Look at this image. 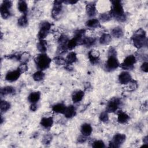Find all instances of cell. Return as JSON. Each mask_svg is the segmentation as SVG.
Listing matches in <instances>:
<instances>
[{
  "instance_id": "cell-32",
  "label": "cell",
  "mask_w": 148,
  "mask_h": 148,
  "mask_svg": "<svg viewBox=\"0 0 148 148\" xmlns=\"http://www.w3.org/2000/svg\"><path fill=\"white\" fill-rule=\"evenodd\" d=\"M10 108V103L6 101H1L0 103V109L1 113L7 112Z\"/></svg>"
},
{
  "instance_id": "cell-37",
  "label": "cell",
  "mask_w": 148,
  "mask_h": 148,
  "mask_svg": "<svg viewBox=\"0 0 148 148\" xmlns=\"http://www.w3.org/2000/svg\"><path fill=\"white\" fill-rule=\"evenodd\" d=\"M68 40L69 39L68 36L64 34L60 35L58 39V42L59 43V45H66Z\"/></svg>"
},
{
  "instance_id": "cell-39",
  "label": "cell",
  "mask_w": 148,
  "mask_h": 148,
  "mask_svg": "<svg viewBox=\"0 0 148 148\" xmlns=\"http://www.w3.org/2000/svg\"><path fill=\"white\" fill-rule=\"evenodd\" d=\"M30 55L27 52H24L23 54H21L20 61L21 62V63H27V62L29 59Z\"/></svg>"
},
{
  "instance_id": "cell-7",
  "label": "cell",
  "mask_w": 148,
  "mask_h": 148,
  "mask_svg": "<svg viewBox=\"0 0 148 148\" xmlns=\"http://www.w3.org/2000/svg\"><path fill=\"white\" fill-rule=\"evenodd\" d=\"M126 139V136L123 134H116L114 135L112 141L109 142V146L110 147H119Z\"/></svg>"
},
{
  "instance_id": "cell-1",
  "label": "cell",
  "mask_w": 148,
  "mask_h": 148,
  "mask_svg": "<svg viewBox=\"0 0 148 148\" xmlns=\"http://www.w3.org/2000/svg\"><path fill=\"white\" fill-rule=\"evenodd\" d=\"M112 8L110 11L112 17L115 18L118 21L124 22L126 20V15L125 14L122 3L120 1H112Z\"/></svg>"
},
{
  "instance_id": "cell-20",
  "label": "cell",
  "mask_w": 148,
  "mask_h": 148,
  "mask_svg": "<svg viewBox=\"0 0 148 148\" xmlns=\"http://www.w3.org/2000/svg\"><path fill=\"white\" fill-rule=\"evenodd\" d=\"M86 25L87 27L95 28L101 27L100 22L97 18H91L86 22Z\"/></svg>"
},
{
  "instance_id": "cell-33",
  "label": "cell",
  "mask_w": 148,
  "mask_h": 148,
  "mask_svg": "<svg viewBox=\"0 0 148 148\" xmlns=\"http://www.w3.org/2000/svg\"><path fill=\"white\" fill-rule=\"evenodd\" d=\"M112 16L110 14V12H106V13H101L99 16V20L102 21V22H107L110 21L112 18Z\"/></svg>"
},
{
  "instance_id": "cell-46",
  "label": "cell",
  "mask_w": 148,
  "mask_h": 148,
  "mask_svg": "<svg viewBox=\"0 0 148 148\" xmlns=\"http://www.w3.org/2000/svg\"><path fill=\"white\" fill-rule=\"evenodd\" d=\"M87 139V136H84V135H83L82 134L81 135H80V136L78 137V138H77V142H78L79 143H82L85 142L86 141Z\"/></svg>"
},
{
  "instance_id": "cell-50",
  "label": "cell",
  "mask_w": 148,
  "mask_h": 148,
  "mask_svg": "<svg viewBox=\"0 0 148 148\" xmlns=\"http://www.w3.org/2000/svg\"><path fill=\"white\" fill-rule=\"evenodd\" d=\"M143 143L147 145V143H148V137H147V136H146L143 138Z\"/></svg>"
},
{
  "instance_id": "cell-42",
  "label": "cell",
  "mask_w": 148,
  "mask_h": 148,
  "mask_svg": "<svg viewBox=\"0 0 148 148\" xmlns=\"http://www.w3.org/2000/svg\"><path fill=\"white\" fill-rule=\"evenodd\" d=\"M52 136L50 134H46L45 135L42 139V143L44 145H49L50 143L52 140Z\"/></svg>"
},
{
  "instance_id": "cell-23",
  "label": "cell",
  "mask_w": 148,
  "mask_h": 148,
  "mask_svg": "<svg viewBox=\"0 0 148 148\" xmlns=\"http://www.w3.org/2000/svg\"><path fill=\"white\" fill-rule=\"evenodd\" d=\"M37 49L41 53H45L47 50V41L45 39L39 40L37 44Z\"/></svg>"
},
{
  "instance_id": "cell-40",
  "label": "cell",
  "mask_w": 148,
  "mask_h": 148,
  "mask_svg": "<svg viewBox=\"0 0 148 148\" xmlns=\"http://www.w3.org/2000/svg\"><path fill=\"white\" fill-rule=\"evenodd\" d=\"M68 50V49L66 45H58V47L57 50V53L58 55H61L66 53Z\"/></svg>"
},
{
  "instance_id": "cell-6",
  "label": "cell",
  "mask_w": 148,
  "mask_h": 148,
  "mask_svg": "<svg viewBox=\"0 0 148 148\" xmlns=\"http://www.w3.org/2000/svg\"><path fill=\"white\" fill-rule=\"evenodd\" d=\"M12 6V2L10 1H4L0 7V12L3 18L6 19L10 16V9Z\"/></svg>"
},
{
  "instance_id": "cell-28",
  "label": "cell",
  "mask_w": 148,
  "mask_h": 148,
  "mask_svg": "<svg viewBox=\"0 0 148 148\" xmlns=\"http://www.w3.org/2000/svg\"><path fill=\"white\" fill-rule=\"evenodd\" d=\"M66 106L62 103H59L54 105L53 108L52 110L54 112L56 113H64L65 109L66 108Z\"/></svg>"
},
{
  "instance_id": "cell-25",
  "label": "cell",
  "mask_w": 148,
  "mask_h": 148,
  "mask_svg": "<svg viewBox=\"0 0 148 148\" xmlns=\"http://www.w3.org/2000/svg\"><path fill=\"white\" fill-rule=\"evenodd\" d=\"M112 35L116 38H120L123 36L124 32L122 28L120 27H116L112 29L111 31Z\"/></svg>"
},
{
  "instance_id": "cell-8",
  "label": "cell",
  "mask_w": 148,
  "mask_h": 148,
  "mask_svg": "<svg viewBox=\"0 0 148 148\" xmlns=\"http://www.w3.org/2000/svg\"><path fill=\"white\" fill-rule=\"evenodd\" d=\"M120 66V63L117 56H109L105 63V69L108 71H112L117 69Z\"/></svg>"
},
{
  "instance_id": "cell-49",
  "label": "cell",
  "mask_w": 148,
  "mask_h": 148,
  "mask_svg": "<svg viewBox=\"0 0 148 148\" xmlns=\"http://www.w3.org/2000/svg\"><path fill=\"white\" fill-rule=\"evenodd\" d=\"M141 108H142V110L143 111H147V101H146L145 103H143V104L142 105Z\"/></svg>"
},
{
  "instance_id": "cell-29",
  "label": "cell",
  "mask_w": 148,
  "mask_h": 148,
  "mask_svg": "<svg viewBox=\"0 0 148 148\" xmlns=\"http://www.w3.org/2000/svg\"><path fill=\"white\" fill-rule=\"evenodd\" d=\"M18 9L23 14H27L28 6L25 1H20L18 2Z\"/></svg>"
},
{
  "instance_id": "cell-27",
  "label": "cell",
  "mask_w": 148,
  "mask_h": 148,
  "mask_svg": "<svg viewBox=\"0 0 148 148\" xmlns=\"http://www.w3.org/2000/svg\"><path fill=\"white\" fill-rule=\"evenodd\" d=\"M96 42L95 38L93 37H86L84 36L82 40V45H84L87 47H91L93 46Z\"/></svg>"
},
{
  "instance_id": "cell-22",
  "label": "cell",
  "mask_w": 148,
  "mask_h": 148,
  "mask_svg": "<svg viewBox=\"0 0 148 148\" xmlns=\"http://www.w3.org/2000/svg\"><path fill=\"white\" fill-rule=\"evenodd\" d=\"M77 58L76 54L74 51H71L67 54L66 57L65 58L66 64L72 65L73 63L77 61Z\"/></svg>"
},
{
  "instance_id": "cell-15",
  "label": "cell",
  "mask_w": 148,
  "mask_h": 148,
  "mask_svg": "<svg viewBox=\"0 0 148 148\" xmlns=\"http://www.w3.org/2000/svg\"><path fill=\"white\" fill-rule=\"evenodd\" d=\"M84 95V92L82 90H77L73 92L72 95V99L73 103H77L81 101Z\"/></svg>"
},
{
  "instance_id": "cell-24",
  "label": "cell",
  "mask_w": 148,
  "mask_h": 148,
  "mask_svg": "<svg viewBox=\"0 0 148 148\" xmlns=\"http://www.w3.org/2000/svg\"><path fill=\"white\" fill-rule=\"evenodd\" d=\"M16 92V90L14 87L12 86H6L1 89V94L2 95H12Z\"/></svg>"
},
{
  "instance_id": "cell-9",
  "label": "cell",
  "mask_w": 148,
  "mask_h": 148,
  "mask_svg": "<svg viewBox=\"0 0 148 148\" xmlns=\"http://www.w3.org/2000/svg\"><path fill=\"white\" fill-rule=\"evenodd\" d=\"M121 101L118 98H113L110 100L106 107V111L108 113H113L116 112L121 105Z\"/></svg>"
},
{
  "instance_id": "cell-18",
  "label": "cell",
  "mask_w": 148,
  "mask_h": 148,
  "mask_svg": "<svg viewBox=\"0 0 148 148\" xmlns=\"http://www.w3.org/2000/svg\"><path fill=\"white\" fill-rule=\"evenodd\" d=\"M80 131L82 135L86 136H88L91 135L92 131V128L90 124L84 123L82 125Z\"/></svg>"
},
{
  "instance_id": "cell-34",
  "label": "cell",
  "mask_w": 148,
  "mask_h": 148,
  "mask_svg": "<svg viewBox=\"0 0 148 148\" xmlns=\"http://www.w3.org/2000/svg\"><path fill=\"white\" fill-rule=\"evenodd\" d=\"M77 45H79V43L75 38H73L72 39L69 40L66 45L68 49L70 50L73 49Z\"/></svg>"
},
{
  "instance_id": "cell-31",
  "label": "cell",
  "mask_w": 148,
  "mask_h": 148,
  "mask_svg": "<svg viewBox=\"0 0 148 148\" xmlns=\"http://www.w3.org/2000/svg\"><path fill=\"white\" fill-rule=\"evenodd\" d=\"M45 73L42 71H38L36 72H35L33 75L32 77L35 81L36 82H40L42 80H43L45 77Z\"/></svg>"
},
{
  "instance_id": "cell-48",
  "label": "cell",
  "mask_w": 148,
  "mask_h": 148,
  "mask_svg": "<svg viewBox=\"0 0 148 148\" xmlns=\"http://www.w3.org/2000/svg\"><path fill=\"white\" fill-rule=\"evenodd\" d=\"M77 2V1H63V3H66V4H71V5H73L75 4Z\"/></svg>"
},
{
  "instance_id": "cell-38",
  "label": "cell",
  "mask_w": 148,
  "mask_h": 148,
  "mask_svg": "<svg viewBox=\"0 0 148 148\" xmlns=\"http://www.w3.org/2000/svg\"><path fill=\"white\" fill-rule=\"evenodd\" d=\"M92 146L95 148H103L105 147V144L101 140H96L92 142Z\"/></svg>"
},
{
  "instance_id": "cell-3",
  "label": "cell",
  "mask_w": 148,
  "mask_h": 148,
  "mask_svg": "<svg viewBox=\"0 0 148 148\" xmlns=\"http://www.w3.org/2000/svg\"><path fill=\"white\" fill-rule=\"evenodd\" d=\"M34 61L37 68L40 71H43L49 67L51 60L46 54L40 53L35 57Z\"/></svg>"
},
{
  "instance_id": "cell-4",
  "label": "cell",
  "mask_w": 148,
  "mask_h": 148,
  "mask_svg": "<svg viewBox=\"0 0 148 148\" xmlns=\"http://www.w3.org/2000/svg\"><path fill=\"white\" fill-rule=\"evenodd\" d=\"M39 31L38 34V38L39 40L44 39L48 35L51 28V24L47 21H42L40 24Z\"/></svg>"
},
{
  "instance_id": "cell-21",
  "label": "cell",
  "mask_w": 148,
  "mask_h": 148,
  "mask_svg": "<svg viewBox=\"0 0 148 148\" xmlns=\"http://www.w3.org/2000/svg\"><path fill=\"white\" fill-rule=\"evenodd\" d=\"M130 120V116L126 113L120 111L118 113L117 121L120 124L126 123Z\"/></svg>"
},
{
  "instance_id": "cell-14",
  "label": "cell",
  "mask_w": 148,
  "mask_h": 148,
  "mask_svg": "<svg viewBox=\"0 0 148 148\" xmlns=\"http://www.w3.org/2000/svg\"><path fill=\"white\" fill-rule=\"evenodd\" d=\"M86 12L88 17H93L97 13L96 5L93 3L87 4L86 6Z\"/></svg>"
},
{
  "instance_id": "cell-45",
  "label": "cell",
  "mask_w": 148,
  "mask_h": 148,
  "mask_svg": "<svg viewBox=\"0 0 148 148\" xmlns=\"http://www.w3.org/2000/svg\"><path fill=\"white\" fill-rule=\"evenodd\" d=\"M140 69L143 71V72H148V63H147V62H144L142 64V65H141V66H140Z\"/></svg>"
},
{
  "instance_id": "cell-47",
  "label": "cell",
  "mask_w": 148,
  "mask_h": 148,
  "mask_svg": "<svg viewBox=\"0 0 148 148\" xmlns=\"http://www.w3.org/2000/svg\"><path fill=\"white\" fill-rule=\"evenodd\" d=\"M38 109V105L36 103H31V106H30V110L31 111L35 112Z\"/></svg>"
},
{
  "instance_id": "cell-30",
  "label": "cell",
  "mask_w": 148,
  "mask_h": 148,
  "mask_svg": "<svg viewBox=\"0 0 148 148\" xmlns=\"http://www.w3.org/2000/svg\"><path fill=\"white\" fill-rule=\"evenodd\" d=\"M28 21L27 14H23L17 20V24L20 27H25L28 25Z\"/></svg>"
},
{
  "instance_id": "cell-26",
  "label": "cell",
  "mask_w": 148,
  "mask_h": 148,
  "mask_svg": "<svg viewBox=\"0 0 148 148\" xmlns=\"http://www.w3.org/2000/svg\"><path fill=\"white\" fill-rule=\"evenodd\" d=\"M111 40H112L111 35L110 34H106V33L102 34L99 40V43L101 45H104L109 44L111 42Z\"/></svg>"
},
{
  "instance_id": "cell-16",
  "label": "cell",
  "mask_w": 148,
  "mask_h": 148,
  "mask_svg": "<svg viewBox=\"0 0 148 148\" xmlns=\"http://www.w3.org/2000/svg\"><path fill=\"white\" fill-rule=\"evenodd\" d=\"M76 112L75 108L73 105H70L66 107L63 114L65 117L68 119H71L76 115Z\"/></svg>"
},
{
  "instance_id": "cell-5",
  "label": "cell",
  "mask_w": 148,
  "mask_h": 148,
  "mask_svg": "<svg viewBox=\"0 0 148 148\" xmlns=\"http://www.w3.org/2000/svg\"><path fill=\"white\" fill-rule=\"evenodd\" d=\"M136 59L135 56L129 55L125 57L123 62L120 64V66L124 70L132 69L134 67V64L136 63Z\"/></svg>"
},
{
  "instance_id": "cell-44",
  "label": "cell",
  "mask_w": 148,
  "mask_h": 148,
  "mask_svg": "<svg viewBox=\"0 0 148 148\" xmlns=\"http://www.w3.org/2000/svg\"><path fill=\"white\" fill-rule=\"evenodd\" d=\"M108 57L109 56H117V51L114 47H110L108 49Z\"/></svg>"
},
{
  "instance_id": "cell-11",
  "label": "cell",
  "mask_w": 148,
  "mask_h": 148,
  "mask_svg": "<svg viewBox=\"0 0 148 148\" xmlns=\"http://www.w3.org/2000/svg\"><path fill=\"white\" fill-rule=\"evenodd\" d=\"M100 53L98 50L92 49L88 53V57L90 62L94 65L98 63Z\"/></svg>"
},
{
  "instance_id": "cell-35",
  "label": "cell",
  "mask_w": 148,
  "mask_h": 148,
  "mask_svg": "<svg viewBox=\"0 0 148 148\" xmlns=\"http://www.w3.org/2000/svg\"><path fill=\"white\" fill-rule=\"evenodd\" d=\"M138 87V83L136 80H131L128 84H127V90L128 91H132L136 89Z\"/></svg>"
},
{
  "instance_id": "cell-43",
  "label": "cell",
  "mask_w": 148,
  "mask_h": 148,
  "mask_svg": "<svg viewBox=\"0 0 148 148\" xmlns=\"http://www.w3.org/2000/svg\"><path fill=\"white\" fill-rule=\"evenodd\" d=\"M17 70H18L21 73L27 72L28 71V66L27 65V63H21L18 66Z\"/></svg>"
},
{
  "instance_id": "cell-10",
  "label": "cell",
  "mask_w": 148,
  "mask_h": 148,
  "mask_svg": "<svg viewBox=\"0 0 148 148\" xmlns=\"http://www.w3.org/2000/svg\"><path fill=\"white\" fill-rule=\"evenodd\" d=\"M62 1H55L53 3V6L51 10V16L53 18H58L62 13Z\"/></svg>"
},
{
  "instance_id": "cell-19",
  "label": "cell",
  "mask_w": 148,
  "mask_h": 148,
  "mask_svg": "<svg viewBox=\"0 0 148 148\" xmlns=\"http://www.w3.org/2000/svg\"><path fill=\"white\" fill-rule=\"evenodd\" d=\"M40 98V92L39 91H34L29 94L28 97V101L31 103H37Z\"/></svg>"
},
{
  "instance_id": "cell-41",
  "label": "cell",
  "mask_w": 148,
  "mask_h": 148,
  "mask_svg": "<svg viewBox=\"0 0 148 148\" xmlns=\"http://www.w3.org/2000/svg\"><path fill=\"white\" fill-rule=\"evenodd\" d=\"M99 119L100 121H101L102 122H103V123L107 122L109 120L108 113L106 111L102 112V113H101Z\"/></svg>"
},
{
  "instance_id": "cell-12",
  "label": "cell",
  "mask_w": 148,
  "mask_h": 148,
  "mask_svg": "<svg viewBox=\"0 0 148 148\" xmlns=\"http://www.w3.org/2000/svg\"><path fill=\"white\" fill-rule=\"evenodd\" d=\"M21 74V73L18 70L10 71L6 73L5 76V79L9 82H15L20 77Z\"/></svg>"
},
{
  "instance_id": "cell-2",
  "label": "cell",
  "mask_w": 148,
  "mask_h": 148,
  "mask_svg": "<svg viewBox=\"0 0 148 148\" xmlns=\"http://www.w3.org/2000/svg\"><path fill=\"white\" fill-rule=\"evenodd\" d=\"M134 46L137 49H140L147 45L146 33L144 29L139 28L137 29L132 36Z\"/></svg>"
},
{
  "instance_id": "cell-36",
  "label": "cell",
  "mask_w": 148,
  "mask_h": 148,
  "mask_svg": "<svg viewBox=\"0 0 148 148\" xmlns=\"http://www.w3.org/2000/svg\"><path fill=\"white\" fill-rule=\"evenodd\" d=\"M54 62L57 64L58 65H65L66 64V60L63 57H61L60 56H58L54 58L53 59Z\"/></svg>"
},
{
  "instance_id": "cell-17",
  "label": "cell",
  "mask_w": 148,
  "mask_h": 148,
  "mask_svg": "<svg viewBox=\"0 0 148 148\" xmlns=\"http://www.w3.org/2000/svg\"><path fill=\"white\" fill-rule=\"evenodd\" d=\"M40 125L45 128H50L53 125V119L51 117H43L40 122Z\"/></svg>"
},
{
  "instance_id": "cell-13",
  "label": "cell",
  "mask_w": 148,
  "mask_h": 148,
  "mask_svg": "<svg viewBox=\"0 0 148 148\" xmlns=\"http://www.w3.org/2000/svg\"><path fill=\"white\" fill-rule=\"evenodd\" d=\"M118 79L121 84H127L132 80V77L130 73L127 71H124L120 73Z\"/></svg>"
}]
</instances>
